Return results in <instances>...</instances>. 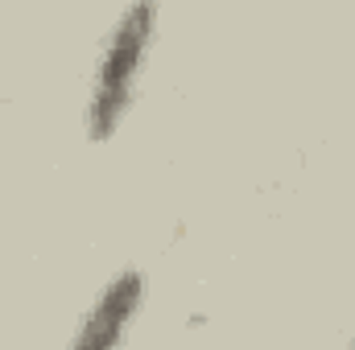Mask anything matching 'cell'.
Instances as JSON below:
<instances>
[{
    "label": "cell",
    "mask_w": 355,
    "mask_h": 350,
    "mask_svg": "<svg viewBox=\"0 0 355 350\" xmlns=\"http://www.w3.org/2000/svg\"><path fill=\"white\" fill-rule=\"evenodd\" d=\"M153 37H157V4H128L107 37H103V50L95 58V75H91V95H87V140L103 145L116 136V128L124 124L132 99H137V83H141V71L149 62V50H153Z\"/></svg>",
    "instance_id": "1"
},
{
    "label": "cell",
    "mask_w": 355,
    "mask_h": 350,
    "mask_svg": "<svg viewBox=\"0 0 355 350\" xmlns=\"http://www.w3.org/2000/svg\"><path fill=\"white\" fill-rule=\"evenodd\" d=\"M141 305H145V276L137 268L116 272L99 288V297L91 301L87 317L79 322L67 350H120L128 338L132 317L141 313Z\"/></svg>",
    "instance_id": "2"
},
{
    "label": "cell",
    "mask_w": 355,
    "mask_h": 350,
    "mask_svg": "<svg viewBox=\"0 0 355 350\" xmlns=\"http://www.w3.org/2000/svg\"><path fill=\"white\" fill-rule=\"evenodd\" d=\"M352 350H355V342H352Z\"/></svg>",
    "instance_id": "3"
}]
</instances>
